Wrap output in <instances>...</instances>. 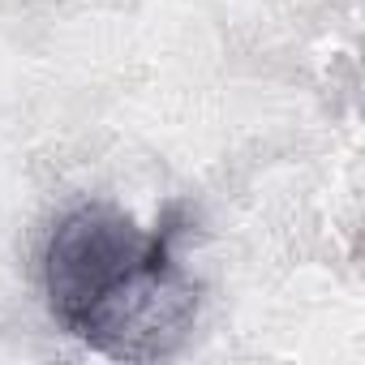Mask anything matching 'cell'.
<instances>
[{
    "instance_id": "6da1fadb",
    "label": "cell",
    "mask_w": 365,
    "mask_h": 365,
    "mask_svg": "<svg viewBox=\"0 0 365 365\" xmlns=\"http://www.w3.org/2000/svg\"><path fill=\"white\" fill-rule=\"evenodd\" d=\"M176 215L142 228L112 202L65 211L43 245L52 318L116 361H159L176 352L198 318V284L176 258Z\"/></svg>"
}]
</instances>
